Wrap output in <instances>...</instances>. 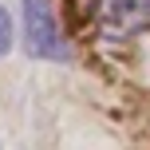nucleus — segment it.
<instances>
[{"label":"nucleus","mask_w":150,"mask_h":150,"mask_svg":"<svg viewBox=\"0 0 150 150\" xmlns=\"http://www.w3.org/2000/svg\"><path fill=\"white\" fill-rule=\"evenodd\" d=\"M20 28L36 59H67V36L52 0H20Z\"/></svg>","instance_id":"obj_1"},{"label":"nucleus","mask_w":150,"mask_h":150,"mask_svg":"<svg viewBox=\"0 0 150 150\" xmlns=\"http://www.w3.org/2000/svg\"><path fill=\"white\" fill-rule=\"evenodd\" d=\"M91 24L99 40L127 44L150 32V0H91Z\"/></svg>","instance_id":"obj_2"},{"label":"nucleus","mask_w":150,"mask_h":150,"mask_svg":"<svg viewBox=\"0 0 150 150\" xmlns=\"http://www.w3.org/2000/svg\"><path fill=\"white\" fill-rule=\"evenodd\" d=\"M12 52V12L0 4V59Z\"/></svg>","instance_id":"obj_3"}]
</instances>
